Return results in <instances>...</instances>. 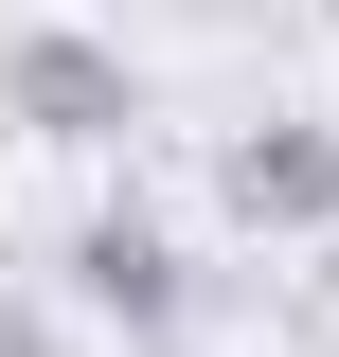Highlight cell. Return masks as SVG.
I'll list each match as a JSON object with an SVG mask.
<instances>
[{"mask_svg": "<svg viewBox=\"0 0 339 357\" xmlns=\"http://www.w3.org/2000/svg\"><path fill=\"white\" fill-rule=\"evenodd\" d=\"M72 304H89V321H126V340H179L197 268H179V232L143 215V197H107V215L72 232Z\"/></svg>", "mask_w": 339, "mask_h": 357, "instance_id": "obj_3", "label": "cell"}, {"mask_svg": "<svg viewBox=\"0 0 339 357\" xmlns=\"http://www.w3.org/2000/svg\"><path fill=\"white\" fill-rule=\"evenodd\" d=\"M214 215H232V232H339V126H322V107L232 126V143H214Z\"/></svg>", "mask_w": 339, "mask_h": 357, "instance_id": "obj_2", "label": "cell"}, {"mask_svg": "<svg viewBox=\"0 0 339 357\" xmlns=\"http://www.w3.org/2000/svg\"><path fill=\"white\" fill-rule=\"evenodd\" d=\"M0 126H18V143H54V161H107V143L143 126L126 36H89V18H36V36H0Z\"/></svg>", "mask_w": 339, "mask_h": 357, "instance_id": "obj_1", "label": "cell"}, {"mask_svg": "<svg viewBox=\"0 0 339 357\" xmlns=\"http://www.w3.org/2000/svg\"><path fill=\"white\" fill-rule=\"evenodd\" d=\"M322 18H339V0H322Z\"/></svg>", "mask_w": 339, "mask_h": 357, "instance_id": "obj_5", "label": "cell"}, {"mask_svg": "<svg viewBox=\"0 0 339 357\" xmlns=\"http://www.w3.org/2000/svg\"><path fill=\"white\" fill-rule=\"evenodd\" d=\"M0 357H72V340H54V304H36V286H0Z\"/></svg>", "mask_w": 339, "mask_h": 357, "instance_id": "obj_4", "label": "cell"}]
</instances>
